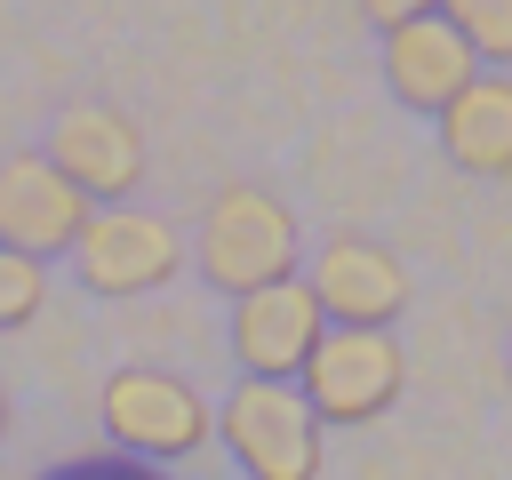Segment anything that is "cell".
<instances>
[{
    "label": "cell",
    "instance_id": "6da1fadb",
    "mask_svg": "<svg viewBox=\"0 0 512 480\" xmlns=\"http://www.w3.org/2000/svg\"><path fill=\"white\" fill-rule=\"evenodd\" d=\"M296 248H304V232H296L288 200H272L264 184H224L192 232V264L216 296H256L272 280H296Z\"/></svg>",
    "mask_w": 512,
    "mask_h": 480
},
{
    "label": "cell",
    "instance_id": "7a4b0ae2",
    "mask_svg": "<svg viewBox=\"0 0 512 480\" xmlns=\"http://www.w3.org/2000/svg\"><path fill=\"white\" fill-rule=\"evenodd\" d=\"M296 392L320 424H376L408 392V352L392 328H320L312 360L296 368Z\"/></svg>",
    "mask_w": 512,
    "mask_h": 480
},
{
    "label": "cell",
    "instance_id": "3957f363",
    "mask_svg": "<svg viewBox=\"0 0 512 480\" xmlns=\"http://www.w3.org/2000/svg\"><path fill=\"white\" fill-rule=\"evenodd\" d=\"M216 432H224V448L248 480H320V432L328 424L304 408L296 384L240 376L216 408Z\"/></svg>",
    "mask_w": 512,
    "mask_h": 480
},
{
    "label": "cell",
    "instance_id": "277c9868",
    "mask_svg": "<svg viewBox=\"0 0 512 480\" xmlns=\"http://www.w3.org/2000/svg\"><path fill=\"white\" fill-rule=\"evenodd\" d=\"M176 264H184L176 224L152 216V208H128V200L96 208V216L80 224V240H72V272H80V288H88V296H112V304L168 288Z\"/></svg>",
    "mask_w": 512,
    "mask_h": 480
},
{
    "label": "cell",
    "instance_id": "5b68a950",
    "mask_svg": "<svg viewBox=\"0 0 512 480\" xmlns=\"http://www.w3.org/2000/svg\"><path fill=\"white\" fill-rule=\"evenodd\" d=\"M104 432L120 448L152 456V464H184V456H200L216 440V408L184 376H168V368H112V384H104Z\"/></svg>",
    "mask_w": 512,
    "mask_h": 480
},
{
    "label": "cell",
    "instance_id": "8992f818",
    "mask_svg": "<svg viewBox=\"0 0 512 480\" xmlns=\"http://www.w3.org/2000/svg\"><path fill=\"white\" fill-rule=\"evenodd\" d=\"M96 216V200L48 160V152H8L0 160V248L48 264V256H72L80 224Z\"/></svg>",
    "mask_w": 512,
    "mask_h": 480
},
{
    "label": "cell",
    "instance_id": "52a82bcc",
    "mask_svg": "<svg viewBox=\"0 0 512 480\" xmlns=\"http://www.w3.org/2000/svg\"><path fill=\"white\" fill-rule=\"evenodd\" d=\"M304 288L320 296V312H328L336 328H392V320L408 312V264H400L384 240H368V232H336V240L312 256Z\"/></svg>",
    "mask_w": 512,
    "mask_h": 480
},
{
    "label": "cell",
    "instance_id": "ba28073f",
    "mask_svg": "<svg viewBox=\"0 0 512 480\" xmlns=\"http://www.w3.org/2000/svg\"><path fill=\"white\" fill-rule=\"evenodd\" d=\"M48 160H56L96 208H112V200H128V192L144 184V128H136L120 104H64L56 128H48Z\"/></svg>",
    "mask_w": 512,
    "mask_h": 480
},
{
    "label": "cell",
    "instance_id": "9c48e42d",
    "mask_svg": "<svg viewBox=\"0 0 512 480\" xmlns=\"http://www.w3.org/2000/svg\"><path fill=\"white\" fill-rule=\"evenodd\" d=\"M328 312L304 280H272L256 296H232V360L248 376H272V384H296V368L312 360Z\"/></svg>",
    "mask_w": 512,
    "mask_h": 480
},
{
    "label": "cell",
    "instance_id": "30bf717a",
    "mask_svg": "<svg viewBox=\"0 0 512 480\" xmlns=\"http://www.w3.org/2000/svg\"><path fill=\"white\" fill-rule=\"evenodd\" d=\"M472 72H480V56L456 40L448 16H416V24H392L384 32V88L408 112H440Z\"/></svg>",
    "mask_w": 512,
    "mask_h": 480
},
{
    "label": "cell",
    "instance_id": "8fae6325",
    "mask_svg": "<svg viewBox=\"0 0 512 480\" xmlns=\"http://www.w3.org/2000/svg\"><path fill=\"white\" fill-rule=\"evenodd\" d=\"M432 120L464 176H512V72H472Z\"/></svg>",
    "mask_w": 512,
    "mask_h": 480
},
{
    "label": "cell",
    "instance_id": "7c38bea8",
    "mask_svg": "<svg viewBox=\"0 0 512 480\" xmlns=\"http://www.w3.org/2000/svg\"><path fill=\"white\" fill-rule=\"evenodd\" d=\"M440 16L456 24V40H464L480 64L512 72V0H440Z\"/></svg>",
    "mask_w": 512,
    "mask_h": 480
},
{
    "label": "cell",
    "instance_id": "4fadbf2b",
    "mask_svg": "<svg viewBox=\"0 0 512 480\" xmlns=\"http://www.w3.org/2000/svg\"><path fill=\"white\" fill-rule=\"evenodd\" d=\"M40 304H48L40 264H32V256H16V248H0V336H8V328H24Z\"/></svg>",
    "mask_w": 512,
    "mask_h": 480
},
{
    "label": "cell",
    "instance_id": "5bb4252c",
    "mask_svg": "<svg viewBox=\"0 0 512 480\" xmlns=\"http://www.w3.org/2000/svg\"><path fill=\"white\" fill-rule=\"evenodd\" d=\"M360 8H368V24H376V32L416 24V16H440V0H360Z\"/></svg>",
    "mask_w": 512,
    "mask_h": 480
},
{
    "label": "cell",
    "instance_id": "9a60e30c",
    "mask_svg": "<svg viewBox=\"0 0 512 480\" xmlns=\"http://www.w3.org/2000/svg\"><path fill=\"white\" fill-rule=\"evenodd\" d=\"M0 440H8V384H0Z\"/></svg>",
    "mask_w": 512,
    "mask_h": 480
}]
</instances>
